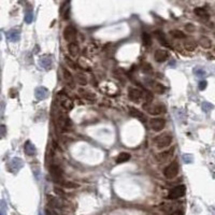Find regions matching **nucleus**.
<instances>
[{"mask_svg": "<svg viewBox=\"0 0 215 215\" xmlns=\"http://www.w3.org/2000/svg\"><path fill=\"white\" fill-rule=\"evenodd\" d=\"M145 103L146 104H143V109L152 115L161 114V113H166V111H167L166 106L164 104H161V103H156V104H153V103H150V102H145Z\"/></svg>", "mask_w": 215, "mask_h": 215, "instance_id": "1", "label": "nucleus"}, {"mask_svg": "<svg viewBox=\"0 0 215 215\" xmlns=\"http://www.w3.org/2000/svg\"><path fill=\"white\" fill-rule=\"evenodd\" d=\"M50 174L52 179H53V182L57 183L59 185H64L66 182H64V179H62V169L57 165H52L50 167Z\"/></svg>", "mask_w": 215, "mask_h": 215, "instance_id": "2", "label": "nucleus"}, {"mask_svg": "<svg viewBox=\"0 0 215 215\" xmlns=\"http://www.w3.org/2000/svg\"><path fill=\"white\" fill-rule=\"evenodd\" d=\"M172 142V136H170L169 133H164V135H160L155 139V144H156L157 148L159 150H162V148H166L171 144Z\"/></svg>", "mask_w": 215, "mask_h": 215, "instance_id": "3", "label": "nucleus"}, {"mask_svg": "<svg viewBox=\"0 0 215 215\" xmlns=\"http://www.w3.org/2000/svg\"><path fill=\"white\" fill-rule=\"evenodd\" d=\"M57 99L59 101V104L65 110L70 111V110L73 109V102H72V100H71L64 91H58L57 93Z\"/></svg>", "mask_w": 215, "mask_h": 215, "instance_id": "4", "label": "nucleus"}, {"mask_svg": "<svg viewBox=\"0 0 215 215\" xmlns=\"http://www.w3.org/2000/svg\"><path fill=\"white\" fill-rule=\"evenodd\" d=\"M179 169H180L179 164H177V161H173V162H171L169 166L166 167V169L164 170V174H165V177H167V179L172 180V179H174V177L177 175V173H179Z\"/></svg>", "mask_w": 215, "mask_h": 215, "instance_id": "5", "label": "nucleus"}, {"mask_svg": "<svg viewBox=\"0 0 215 215\" xmlns=\"http://www.w3.org/2000/svg\"><path fill=\"white\" fill-rule=\"evenodd\" d=\"M186 193V187L184 185H179V186H175L174 188H172L169 192L168 194V198L169 199H179V198L183 197Z\"/></svg>", "mask_w": 215, "mask_h": 215, "instance_id": "6", "label": "nucleus"}, {"mask_svg": "<svg viewBox=\"0 0 215 215\" xmlns=\"http://www.w3.org/2000/svg\"><path fill=\"white\" fill-rule=\"evenodd\" d=\"M64 38L67 42L69 43H72V42L75 41V38H77V30L73 26H67L64 30Z\"/></svg>", "mask_w": 215, "mask_h": 215, "instance_id": "7", "label": "nucleus"}, {"mask_svg": "<svg viewBox=\"0 0 215 215\" xmlns=\"http://www.w3.org/2000/svg\"><path fill=\"white\" fill-rule=\"evenodd\" d=\"M166 126V121L162 118H153L150 121V127L154 131H161Z\"/></svg>", "mask_w": 215, "mask_h": 215, "instance_id": "8", "label": "nucleus"}, {"mask_svg": "<svg viewBox=\"0 0 215 215\" xmlns=\"http://www.w3.org/2000/svg\"><path fill=\"white\" fill-rule=\"evenodd\" d=\"M128 97L133 102H139L143 97V93L138 88H129L128 90Z\"/></svg>", "mask_w": 215, "mask_h": 215, "instance_id": "9", "label": "nucleus"}, {"mask_svg": "<svg viewBox=\"0 0 215 215\" xmlns=\"http://www.w3.org/2000/svg\"><path fill=\"white\" fill-rule=\"evenodd\" d=\"M39 62H40V66L45 70H51L52 67H53V58L50 55L41 56L39 59Z\"/></svg>", "mask_w": 215, "mask_h": 215, "instance_id": "10", "label": "nucleus"}, {"mask_svg": "<svg viewBox=\"0 0 215 215\" xmlns=\"http://www.w3.org/2000/svg\"><path fill=\"white\" fill-rule=\"evenodd\" d=\"M49 96V90L43 86H39L35 89V97L38 100H44Z\"/></svg>", "mask_w": 215, "mask_h": 215, "instance_id": "11", "label": "nucleus"}, {"mask_svg": "<svg viewBox=\"0 0 215 215\" xmlns=\"http://www.w3.org/2000/svg\"><path fill=\"white\" fill-rule=\"evenodd\" d=\"M129 114L131 116H133L135 118H138L139 121H141L142 123L146 122V116L141 111H139L138 109H136V108H129Z\"/></svg>", "mask_w": 215, "mask_h": 215, "instance_id": "12", "label": "nucleus"}, {"mask_svg": "<svg viewBox=\"0 0 215 215\" xmlns=\"http://www.w3.org/2000/svg\"><path fill=\"white\" fill-rule=\"evenodd\" d=\"M168 52L165 50H157L154 54V57H155V60L157 62H164L167 60L168 58Z\"/></svg>", "mask_w": 215, "mask_h": 215, "instance_id": "13", "label": "nucleus"}, {"mask_svg": "<svg viewBox=\"0 0 215 215\" xmlns=\"http://www.w3.org/2000/svg\"><path fill=\"white\" fill-rule=\"evenodd\" d=\"M24 151H25V153H26L28 156H35V153H37L35 146L30 141H27L26 143H25V145H24Z\"/></svg>", "mask_w": 215, "mask_h": 215, "instance_id": "14", "label": "nucleus"}, {"mask_svg": "<svg viewBox=\"0 0 215 215\" xmlns=\"http://www.w3.org/2000/svg\"><path fill=\"white\" fill-rule=\"evenodd\" d=\"M23 167V160L21 158H13L10 162V169L12 171H18Z\"/></svg>", "mask_w": 215, "mask_h": 215, "instance_id": "15", "label": "nucleus"}, {"mask_svg": "<svg viewBox=\"0 0 215 215\" xmlns=\"http://www.w3.org/2000/svg\"><path fill=\"white\" fill-rule=\"evenodd\" d=\"M7 37H8V39H9L10 41L17 42L18 40H20V38H21V33L16 29H12V30H10V31H8Z\"/></svg>", "mask_w": 215, "mask_h": 215, "instance_id": "16", "label": "nucleus"}, {"mask_svg": "<svg viewBox=\"0 0 215 215\" xmlns=\"http://www.w3.org/2000/svg\"><path fill=\"white\" fill-rule=\"evenodd\" d=\"M62 74H64V80L66 81V83L70 85L71 88H73L74 87V84H73V77H72V74L69 72V70H67L66 68H62Z\"/></svg>", "mask_w": 215, "mask_h": 215, "instance_id": "17", "label": "nucleus"}, {"mask_svg": "<svg viewBox=\"0 0 215 215\" xmlns=\"http://www.w3.org/2000/svg\"><path fill=\"white\" fill-rule=\"evenodd\" d=\"M79 93H80V95L82 96L84 99H86L87 101H94V100H96V96H95L93 93H90V91H88V90H85V89H83V88H80L79 89Z\"/></svg>", "mask_w": 215, "mask_h": 215, "instance_id": "18", "label": "nucleus"}, {"mask_svg": "<svg viewBox=\"0 0 215 215\" xmlns=\"http://www.w3.org/2000/svg\"><path fill=\"white\" fill-rule=\"evenodd\" d=\"M60 13L64 16L65 20H68L69 16H70V2H66L64 3L62 10H60Z\"/></svg>", "mask_w": 215, "mask_h": 215, "instance_id": "19", "label": "nucleus"}, {"mask_svg": "<svg viewBox=\"0 0 215 215\" xmlns=\"http://www.w3.org/2000/svg\"><path fill=\"white\" fill-rule=\"evenodd\" d=\"M68 49H69V52H70L71 56H77V54H79V45H77V42H72V43H69L68 45Z\"/></svg>", "mask_w": 215, "mask_h": 215, "instance_id": "20", "label": "nucleus"}, {"mask_svg": "<svg viewBox=\"0 0 215 215\" xmlns=\"http://www.w3.org/2000/svg\"><path fill=\"white\" fill-rule=\"evenodd\" d=\"M130 154L128 153H121L116 157V164H123V162H126L128 161L130 159Z\"/></svg>", "mask_w": 215, "mask_h": 215, "instance_id": "21", "label": "nucleus"}, {"mask_svg": "<svg viewBox=\"0 0 215 215\" xmlns=\"http://www.w3.org/2000/svg\"><path fill=\"white\" fill-rule=\"evenodd\" d=\"M195 14H197L198 16L203 17V18H208V16H209L208 12H206L204 9H202V8H197V9H195Z\"/></svg>", "mask_w": 215, "mask_h": 215, "instance_id": "22", "label": "nucleus"}, {"mask_svg": "<svg viewBox=\"0 0 215 215\" xmlns=\"http://www.w3.org/2000/svg\"><path fill=\"white\" fill-rule=\"evenodd\" d=\"M142 40H143L144 45H146V46H150L152 44V38H151V35H148V33H143V35H142Z\"/></svg>", "mask_w": 215, "mask_h": 215, "instance_id": "23", "label": "nucleus"}, {"mask_svg": "<svg viewBox=\"0 0 215 215\" xmlns=\"http://www.w3.org/2000/svg\"><path fill=\"white\" fill-rule=\"evenodd\" d=\"M77 81L81 85H86L87 84V79L83 73H77Z\"/></svg>", "mask_w": 215, "mask_h": 215, "instance_id": "24", "label": "nucleus"}, {"mask_svg": "<svg viewBox=\"0 0 215 215\" xmlns=\"http://www.w3.org/2000/svg\"><path fill=\"white\" fill-rule=\"evenodd\" d=\"M153 88L155 90V93H158V94H162L165 91V87L164 85L159 84V83H153Z\"/></svg>", "mask_w": 215, "mask_h": 215, "instance_id": "25", "label": "nucleus"}, {"mask_svg": "<svg viewBox=\"0 0 215 215\" xmlns=\"http://www.w3.org/2000/svg\"><path fill=\"white\" fill-rule=\"evenodd\" d=\"M199 43H200L204 49H209V47L211 46V41H210V39H208L206 37H202V38L200 39Z\"/></svg>", "mask_w": 215, "mask_h": 215, "instance_id": "26", "label": "nucleus"}, {"mask_svg": "<svg viewBox=\"0 0 215 215\" xmlns=\"http://www.w3.org/2000/svg\"><path fill=\"white\" fill-rule=\"evenodd\" d=\"M182 158H183V161L185 162V164H193L194 162V156H193L192 154H184Z\"/></svg>", "mask_w": 215, "mask_h": 215, "instance_id": "27", "label": "nucleus"}, {"mask_svg": "<svg viewBox=\"0 0 215 215\" xmlns=\"http://www.w3.org/2000/svg\"><path fill=\"white\" fill-rule=\"evenodd\" d=\"M170 33L172 35H173L174 38H177V39L185 38V35H184V33H182L181 30H172V31H171Z\"/></svg>", "mask_w": 215, "mask_h": 215, "instance_id": "28", "label": "nucleus"}, {"mask_svg": "<svg viewBox=\"0 0 215 215\" xmlns=\"http://www.w3.org/2000/svg\"><path fill=\"white\" fill-rule=\"evenodd\" d=\"M33 11H28L25 13V22H26L27 24H30L31 22H33Z\"/></svg>", "mask_w": 215, "mask_h": 215, "instance_id": "29", "label": "nucleus"}, {"mask_svg": "<svg viewBox=\"0 0 215 215\" xmlns=\"http://www.w3.org/2000/svg\"><path fill=\"white\" fill-rule=\"evenodd\" d=\"M213 108H214V106H213V104H211L210 102H206V101H204V102L202 103V110H203L204 112H209V111H211Z\"/></svg>", "mask_w": 215, "mask_h": 215, "instance_id": "30", "label": "nucleus"}, {"mask_svg": "<svg viewBox=\"0 0 215 215\" xmlns=\"http://www.w3.org/2000/svg\"><path fill=\"white\" fill-rule=\"evenodd\" d=\"M65 59H66V64H67V65H68L69 67H71L72 69H77V65L74 64L72 59H70L69 57H66Z\"/></svg>", "mask_w": 215, "mask_h": 215, "instance_id": "31", "label": "nucleus"}, {"mask_svg": "<svg viewBox=\"0 0 215 215\" xmlns=\"http://www.w3.org/2000/svg\"><path fill=\"white\" fill-rule=\"evenodd\" d=\"M156 35H157V38H158L159 40H160V42H161V44L168 45V44H167V41H166L165 37H164V35H162V33H156Z\"/></svg>", "mask_w": 215, "mask_h": 215, "instance_id": "32", "label": "nucleus"}, {"mask_svg": "<svg viewBox=\"0 0 215 215\" xmlns=\"http://www.w3.org/2000/svg\"><path fill=\"white\" fill-rule=\"evenodd\" d=\"M194 73L196 74V75H198V77H203L204 74H206V72H204L203 70H201V69H198L196 68L194 70Z\"/></svg>", "mask_w": 215, "mask_h": 215, "instance_id": "33", "label": "nucleus"}, {"mask_svg": "<svg viewBox=\"0 0 215 215\" xmlns=\"http://www.w3.org/2000/svg\"><path fill=\"white\" fill-rule=\"evenodd\" d=\"M64 186L67 187V188H75V187H77V184H74V183H71V182H66L64 184Z\"/></svg>", "mask_w": 215, "mask_h": 215, "instance_id": "34", "label": "nucleus"}, {"mask_svg": "<svg viewBox=\"0 0 215 215\" xmlns=\"http://www.w3.org/2000/svg\"><path fill=\"white\" fill-rule=\"evenodd\" d=\"M206 86H208V83H206V81H201V82L199 83V89H200V90H203V89H206Z\"/></svg>", "mask_w": 215, "mask_h": 215, "instance_id": "35", "label": "nucleus"}, {"mask_svg": "<svg viewBox=\"0 0 215 215\" xmlns=\"http://www.w3.org/2000/svg\"><path fill=\"white\" fill-rule=\"evenodd\" d=\"M185 47L187 49V50H189V51H193V50H195V47H196V44L195 43H186L185 44Z\"/></svg>", "mask_w": 215, "mask_h": 215, "instance_id": "36", "label": "nucleus"}, {"mask_svg": "<svg viewBox=\"0 0 215 215\" xmlns=\"http://www.w3.org/2000/svg\"><path fill=\"white\" fill-rule=\"evenodd\" d=\"M169 215H184V212L181 211V210H177V211H174V212H171Z\"/></svg>", "mask_w": 215, "mask_h": 215, "instance_id": "37", "label": "nucleus"}, {"mask_svg": "<svg viewBox=\"0 0 215 215\" xmlns=\"http://www.w3.org/2000/svg\"><path fill=\"white\" fill-rule=\"evenodd\" d=\"M185 27H186V29L188 30V31H194V30H195V27H194V25H193V24H187Z\"/></svg>", "mask_w": 215, "mask_h": 215, "instance_id": "38", "label": "nucleus"}, {"mask_svg": "<svg viewBox=\"0 0 215 215\" xmlns=\"http://www.w3.org/2000/svg\"><path fill=\"white\" fill-rule=\"evenodd\" d=\"M0 128H1V137L3 138L4 135H6V126H4V125H1Z\"/></svg>", "mask_w": 215, "mask_h": 215, "instance_id": "39", "label": "nucleus"}, {"mask_svg": "<svg viewBox=\"0 0 215 215\" xmlns=\"http://www.w3.org/2000/svg\"><path fill=\"white\" fill-rule=\"evenodd\" d=\"M55 192H56L58 195H64V192H62V190H59V188H57V187L55 188Z\"/></svg>", "mask_w": 215, "mask_h": 215, "instance_id": "40", "label": "nucleus"}]
</instances>
